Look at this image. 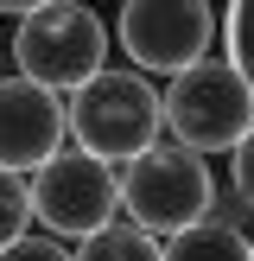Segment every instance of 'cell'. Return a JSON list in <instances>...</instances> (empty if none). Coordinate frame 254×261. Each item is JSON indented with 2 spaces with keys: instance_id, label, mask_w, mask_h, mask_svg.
<instances>
[{
  "instance_id": "6da1fadb",
  "label": "cell",
  "mask_w": 254,
  "mask_h": 261,
  "mask_svg": "<svg viewBox=\"0 0 254 261\" xmlns=\"http://www.w3.org/2000/svg\"><path fill=\"white\" fill-rule=\"evenodd\" d=\"M64 115H70V140L83 153H96V160H108V166L140 160L165 134V102L152 89V76H140L134 64L96 70L83 89L64 96Z\"/></svg>"
},
{
  "instance_id": "7a4b0ae2",
  "label": "cell",
  "mask_w": 254,
  "mask_h": 261,
  "mask_svg": "<svg viewBox=\"0 0 254 261\" xmlns=\"http://www.w3.org/2000/svg\"><path fill=\"white\" fill-rule=\"evenodd\" d=\"M121 217L140 229H152L159 242H172L178 229L216 217V172L203 153L178 147V140H159L140 160L121 166Z\"/></svg>"
},
{
  "instance_id": "3957f363",
  "label": "cell",
  "mask_w": 254,
  "mask_h": 261,
  "mask_svg": "<svg viewBox=\"0 0 254 261\" xmlns=\"http://www.w3.org/2000/svg\"><path fill=\"white\" fill-rule=\"evenodd\" d=\"M165 134L190 153H235V140L254 127V89L229 58H197L190 70L165 76Z\"/></svg>"
},
{
  "instance_id": "277c9868",
  "label": "cell",
  "mask_w": 254,
  "mask_h": 261,
  "mask_svg": "<svg viewBox=\"0 0 254 261\" xmlns=\"http://www.w3.org/2000/svg\"><path fill=\"white\" fill-rule=\"evenodd\" d=\"M108 38L114 32L102 25L96 7L51 0V7H38V13L19 19V32H13V70L45 83V89H57V96H70L96 70H108Z\"/></svg>"
},
{
  "instance_id": "5b68a950",
  "label": "cell",
  "mask_w": 254,
  "mask_h": 261,
  "mask_svg": "<svg viewBox=\"0 0 254 261\" xmlns=\"http://www.w3.org/2000/svg\"><path fill=\"white\" fill-rule=\"evenodd\" d=\"M25 191H32V223H45V236L57 242H83L121 217V166L96 160L83 147L51 153L25 178Z\"/></svg>"
},
{
  "instance_id": "8992f818",
  "label": "cell",
  "mask_w": 254,
  "mask_h": 261,
  "mask_svg": "<svg viewBox=\"0 0 254 261\" xmlns=\"http://www.w3.org/2000/svg\"><path fill=\"white\" fill-rule=\"evenodd\" d=\"M223 13L216 0H121L114 13V45L127 51L140 76H178L197 58H210Z\"/></svg>"
},
{
  "instance_id": "52a82bcc",
  "label": "cell",
  "mask_w": 254,
  "mask_h": 261,
  "mask_svg": "<svg viewBox=\"0 0 254 261\" xmlns=\"http://www.w3.org/2000/svg\"><path fill=\"white\" fill-rule=\"evenodd\" d=\"M70 140V115H64V96L32 76H0V166L19 178H32L51 153H64Z\"/></svg>"
},
{
  "instance_id": "ba28073f",
  "label": "cell",
  "mask_w": 254,
  "mask_h": 261,
  "mask_svg": "<svg viewBox=\"0 0 254 261\" xmlns=\"http://www.w3.org/2000/svg\"><path fill=\"white\" fill-rule=\"evenodd\" d=\"M165 261H254L248 249V229L229 223V217H203V223L178 229L165 242Z\"/></svg>"
},
{
  "instance_id": "9c48e42d",
  "label": "cell",
  "mask_w": 254,
  "mask_h": 261,
  "mask_svg": "<svg viewBox=\"0 0 254 261\" xmlns=\"http://www.w3.org/2000/svg\"><path fill=\"white\" fill-rule=\"evenodd\" d=\"M76 261H165V242L152 236V229L114 217L108 229H96V236L76 242Z\"/></svg>"
},
{
  "instance_id": "30bf717a",
  "label": "cell",
  "mask_w": 254,
  "mask_h": 261,
  "mask_svg": "<svg viewBox=\"0 0 254 261\" xmlns=\"http://www.w3.org/2000/svg\"><path fill=\"white\" fill-rule=\"evenodd\" d=\"M223 45H229V64L254 89V0H229L223 7Z\"/></svg>"
},
{
  "instance_id": "8fae6325",
  "label": "cell",
  "mask_w": 254,
  "mask_h": 261,
  "mask_svg": "<svg viewBox=\"0 0 254 261\" xmlns=\"http://www.w3.org/2000/svg\"><path fill=\"white\" fill-rule=\"evenodd\" d=\"M19 236H32V191L19 172L0 166V249H13Z\"/></svg>"
},
{
  "instance_id": "7c38bea8",
  "label": "cell",
  "mask_w": 254,
  "mask_h": 261,
  "mask_svg": "<svg viewBox=\"0 0 254 261\" xmlns=\"http://www.w3.org/2000/svg\"><path fill=\"white\" fill-rule=\"evenodd\" d=\"M229 185H235V198L254 211V127L235 140V153H229Z\"/></svg>"
},
{
  "instance_id": "4fadbf2b",
  "label": "cell",
  "mask_w": 254,
  "mask_h": 261,
  "mask_svg": "<svg viewBox=\"0 0 254 261\" xmlns=\"http://www.w3.org/2000/svg\"><path fill=\"white\" fill-rule=\"evenodd\" d=\"M0 261H76V255L57 236H19L13 249H0Z\"/></svg>"
},
{
  "instance_id": "5bb4252c",
  "label": "cell",
  "mask_w": 254,
  "mask_h": 261,
  "mask_svg": "<svg viewBox=\"0 0 254 261\" xmlns=\"http://www.w3.org/2000/svg\"><path fill=\"white\" fill-rule=\"evenodd\" d=\"M38 7H51V0H0V13H13V19H25V13H38Z\"/></svg>"
},
{
  "instance_id": "9a60e30c",
  "label": "cell",
  "mask_w": 254,
  "mask_h": 261,
  "mask_svg": "<svg viewBox=\"0 0 254 261\" xmlns=\"http://www.w3.org/2000/svg\"><path fill=\"white\" fill-rule=\"evenodd\" d=\"M248 249H254V236H248Z\"/></svg>"
}]
</instances>
